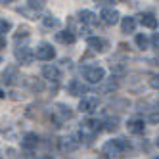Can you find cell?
Here are the masks:
<instances>
[{"mask_svg": "<svg viewBox=\"0 0 159 159\" xmlns=\"http://www.w3.org/2000/svg\"><path fill=\"white\" fill-rule=\"evenodd\" d=\"M130 148L129 140H125V138H117V140H109L104 144V148H102V152H104L106 157H119L123 152H127Z\"/></svg>", "mask_w": 159, "mask_h": 159, "instance_id": "1", "label": "cell"}, {"mask_svg": "<svg viewBox=\"0 0 159 159\" xmlns=\"http://www.w3.org/2000/svg\"><path fill=\"white\" fill-rule=\"evenodd\" d=\"M81 73L86 81L92 83V84H98L106 79V69L100 67V65H84V67H81Z\"/></svg>", "mask_w": 159, "mask_h": 159, "instance_id": "2", "label": "cell"}, {"mask_svg": "<svg viewBox=\"0 0 159 159\" xmlns=\"http://www.w3.org/2000/svg\"><path fill=\"white\" fill-rule=\"evenodd\" d=\"M35 58L40 60V61H52L56 58V50L52 48V44L42 42V44H39L37 50H35Z\"/></svg>", "mask_w": 159, "mask_h": 159, "instance_id": "3", "label": "cell"}, {"mask_svg": "<svg viewBox=\"0 0 159 159\" xmlns=\"http://www.w3.org/2000/svg\"><path fill=\"white\" fill-rule=\"evenodd\" d=\"M100 106V100L96 96H83L79 102V111L81 113H94Z\"/></svg>", "mask_w": 159, "mask_h": 159, "instance_id": "4", "label": "cell"}, {"mask_svg": "<svg viewBox=\"0 0 159 159\" xmlns=\"http://www.w3.org/2000/svg\"><path fill=\"white\" fill-rule=\"evenodd\" d=\"M14 56L21 65H31L33 60H35V52H31V48H27V46H17L14 50Z\"/></svg>", "mask_w": 159, "mask_h": 159, "instance_id": "5", "label": "cell"}, {"mask_svg": "<svg viewBox=\"0 0 159 159\" xmlns=\"http://www.w3.org/2000/svg\"><path fill=\"white\" fill-rule=\"evenodd\" d=\"M100 19H102V23H104V25L111 27V25L119 23L121 16H119L117 10H113V8H104V10H102V14H100Z\"/></svg>", "mask_w": 159, "mask_h": 159, "instance_id": "6", "label": "cell"}, {"mask_svg": "<svg viewBox=\"0 0 159 159\" xmlns=\"http://www.w3.org/2000/svg\"><path fill=\"white\" fill-rule=\"evenodd\" d=\"M67 92H69L71 96H77V98H81L88 92V88L86 84H83V81H79V79H71L69 84H67Z\"/></svg>", "mask_w": 159, "mask_h": 159, "instance_id": "7", "label": "cell"}, {"mask_svg": "<svg viewBox=\"0 0 159 159\" xmlns=\"http://www.w3.org/2000/svg\"><path fill=\"white\" fill-rule=\"evenodd\" d=\"M86 44H88V48H92L94 52H106L107 50V40L106 39H102V37H88L86 39Z\"/></svg>", "mask_w": 159, "mask_h": 159, "instance_id": "8", "label": "cell"}, {"mask_svg": "<svg viewBox=\"0 0 159 159\" xmlns=\"http://www.w3.org/2000/svg\"><path fill=\"white\" fill-rule=\"evenodd\" d=\"M42 77L44 79H48V81H52V83H58L60 79H61V73H60V69L56 65H44L42 67Z\"/></svg>", "mask_w": 159, "mask_h": 159, "instance_id": "9", "label": "cell"}, {"mask_svg": "<svg viewBox=\"0 0 159 159\" xmlns=\"http://www.w3.org/2000/svg\"><path fill=\"white\" fill-rule=\"evenodd\" d=\"M102 125H104V121H98V119H86L84 123H83V130H88L90 134H98L102 129H104V127H102Z\"/></svg>", "mask_w": 159, "mask_h": 159, "instance_id": "10", "label": "cell"}, {"mask_svg": "<svg viewBox=\"0 0 159 159\" xmlns=\"http://www.w3.org/2000/svg\"><path fill=\"white\" fill-rule=\"evenodd\" d=\"M79 19H81L83 25H88V27H94L98 23V17L94 12H90V10H83V12H79Z\"/></svg>", "mask_w": 159, "mask_h": 159, "instance_id": "11", "label": "cell"}, {"mask_svg": "<svg viewBox=\"0 0 159 159\" xmlns=\"http://www.w3.org/2000/svg\"><path fill=\"white\" fill-rule=\"evenodd\" d=\"M37 144H39V136L35 132H27L23 136V140H21V148L23 150H35Z\"/></svg>", "mask_w": 159, "mask_h": 159, "instance_id": "12", "label": "cell"}, {"mask_svg": "<svg viewBox=\"0 0 159 159\" xmlns=\"http://www.w3.org/2000/svg\"><path fill=\"white\" fill-rule=\"evenodd\" d=\"M56 40H58L60 44H73L75 40H77V37H75V33L73 31H60V33H56Z\"/></svg>", "mask_w": 159, "mask_h": 159, "instance_id": "13", "label": "cell"}, {"mask_svg": "<svg viewBox=\"0 0 159 159\" xmlns=\"http://www.w3.org/2000/svg\"><path fill=\"white\" fill-rule=\"evenodd\" d=\"M127 129H129L130 134H144L146 125H144V121H140V119H132V121L127 123Z\"/></svg>", "mask_w": 159, "mask_h": 159, "instance_id": "14", "label": "cell"}, {"mask_svg": "<svg viewBox=\"0 0 159 159\" xmlns=\"http://www.w3.org/2000/svg\"><path fill=\"white\" fill-rule=\"evenodd\" d=\"M136 29V19L134 17H123L121 19V31L125 35H129V33H134Z\"/></svg>", "mask_w": 159, "mask_h": 159, "instance_id": "15", "label": "cell"}, {"mask_svg": "<svg viewBox=\"0 0 159 159\" xmlns=\"http://www.w3.org/2000/svg\"><path fill=\"white\" fill-rule=\"evenodd\" d=\"M140 23L144 27H148V29H155L157 27V19H155L153 14H142L140 16Z\"/></svg>", "mask_w": 159, "mask_h": 159, "instance_id": "16", "label": "cell"}, {"mask_svg": "<svg viewBox=\"0 0 159 159\" xmlns=\"http://www.w3.org/2000/svg\"><path fill=\"white\" fill-rule=\"evenodd\" d=\"M14 79H17V67H8V69L2 73V83L12 84Z\"/></svg>", "mask_w": 159, "mask_h": 159, "instance_id": "17", "label": "cell"}, {"mask_svg": "<svg viewBox=\"0 0 159 159\" xmlns=\"http://www.w3.org/2000/svg\"><path fill=\"white\" fill-rule=\"evenodd\" d=\"M42 23L46 25L48 29H58L60 27V19H56L54 16H46V17L42 19Z\"/></svg>", "mask_w": 159, "mask_h": 159, "instance_id": "18", "label": "cell"}, {"mask_svg": "<svg viewBox=\"0 0 159 159\" xmlns=\"http://www.w3.org/2000/svg\"><path fill=\"white\" fill-rule=\"evenodd\" d=\"M27 6L31 10H35V12H39V10H42L46 6V0H27Z\"/></svg>", "mask_w": 159, "mask_h": 159, "instance_id": "19", "label": "cell"}, {"mask_svg": "<svg viewBox=\"0 0 159 159\" xmlns=\"http://www.w3.org/2000/svg\"><path fill=\"white\" fill-rule=\"evenodd\" d=\"M136 46H138L140 50H148V39H146V35H142V33H140V35H136Z\"/></svg>", "mask_w": 159, "mask_h": 159, "instance_id": "20", "label": "cell"}, {"mask_svg": "<svg viewBox=\"0 0 159 159\" xmlns=\"http://www.w3.org/2000/svg\"><path fill=\"white\" fill-rule=\"evenodd\" d=\"M61 150L63 152H73V150H77V144H73L69 138H61Z\"/></svg>", "mask_w": 159, "mask_h": 159, "instance_id": "21", "label": "cell"}, {"mask_svg": "<svg viewBox=\"0 0 159 159\" xmlns=\"http://www.w3.org/2000/svg\"><path fill=\"white\" fill-rule=\"evenodd\" d=\"M58 109H60V113H61L63 117H67V119H71V117H73V111H71V107H69V106L58 104Z\"/></svg>", "mask_w": 159, "mask_h": 159, "instance_id": "22", "label": "cell"}, {"mask_svg": "<svg viewBox=\"0 0 159 159\" xmlns=\"http://www.w3.org/2000/svg\"><path fill=\"white\" fill-rule=\"evenodd\" d=\"M10 29H12V23H10L8 19H2V17H0V33L4 35V33H8Z\"/></svg>", "mask_w": 159, "mask_h": 159, "instance_id": "23", "label": "cell"}, {"mask_svg": "<svg viewBox=\"0 0 159 159\" xmlns=\"http://www.w3.org/2000/svg\"><path fill=\"white\" fill-rule=\"evenodd\" d=\"M29 86H31L33 90H42V88H44V84H42L40 81H33V79H29Z\"/></svg>", "mask_w": 159, "mask_h": 159, "instance_id": "24", "label": "cell"}, {"mask_svg": "<svg viewBox=\"0 0 159 159\" xmlns=\"http://www.w3.org/2000/svg\"><path fill=\"white\" fill-rule=\"evenodd\" d=\"M150 86H152L153 90H159V75L150 77Z\"/></svg>", "mask_w": 159, "mask_h": 159, "instance_id": "25", "label": "cell"}, {"mask_svg": "<svg viewBox=\"0 0 159 159\" xmlns=\"http://www.w3.org/2000/svg\"><path fill=\"white\" fill-rule=\"evenodd\" d=\"M106 129L107 130H115L117 129V119H107L106 121Z\"/></svg>", "mask_w": 159, "mask_h": 159, "instance_id": "26", "label": "cell"}, {"mask_svg": "<svg viewBox=\"0 0 159 159\" xmlns=\"http://www.w3.org/2000/svg\"><path fill=\"white\" fill-rule=\"evenodd\" d=\"M21 37H23V39H27V37H29V31H27V29H21V27H19V31H17V35H16V39L19 40Z\"/></svg>", "mask_w": 159, "mask_h": 159, "instance_id": "27", "label": "cell"}, {"mask_svg": "<svg viewBox=\"0 0 159 159\" xmlns=\"http://www.w3.org/2000/svg\"><path fill=\"white\" fill-rule=\"evenodd\" d=\"M152 46L159 48V33H153V35H152Z\"/></svg>", "mask_w": 159, "mask_h": 159, "instance_id": "28", "label": "cell"}, {"mask_svg": "<svg viewBox=\"0 0 159 159\" xmlns=\"http://www.w3.org/2000/svg\"><path fill=\"white\" fill-rule=\"evenodd\" d=\"M94 2H96L98 6H102V8H107V6L113 2V0H94Z\"/></svg>", "mask_w": 159, "mask_h": 159, "instance_id": "29", "label": "cell"}, {"mask_svg": "<svg viewBox=\"0 0 159 159\" xmlns=\"http://www.w3.org/2000/svg\"><path fill=\"white\" fill-rule=\"evenodd\" d=\"M148 121L150 123H159V113H152V115L148 117Z\"/></svg>", "mask_w": 159, "mask_h": 159, "instance_id": "30", "label": "cell"}, {"mask_svg": "<svg viewBox=\"0 0 159 159\" xmlns=\"http://www.w3.org/2000/svg\"><path fill=\"white\" fill-rule=\"evenodd\" d=\"M152 63H153V65H159V56H157V58H153V60H152Z\"/></svg>", "mask_w": 159, "mask_h": 159, "instance_id": "31", "label": "cell"}, {"mask_svg": "<svg viewBox=\"0 0 159 159\" xmlns=\"http://www.w3.org/2000/svg\"><path fill=\"white\" fill-rule=\"evenodd\" d=\"M0 46H4V39H2V33H0Z\"/></svg>", "mask_w": 159, "mask_h": 159, "instance_id": "32", "label": "cell"}, {"mask_svg": "<svg viewBox=\"0 0 159 159\" xmlns=\"http://www.w3.org/2000/svg\"><path fill=\"white\" fill-rule=\"evenodd\" d=\"M2 4H10V2H14V0H0Z\"/></svg>", "mask_w": 159, "mask_h": 159, "instance_id": "33", "label": "cell"}, {"mask_svg": "<svg viewBox=\"0 0 159 159\" xmlns=\"http://www.w3.org/2000/svg\"><path fill=\"white\" fill-rule=\"evenodd\" d=\"M4 96H6V92H4L2 88H0V98H4Z\"/></svg>", "mask_w": 159, "mask_h": 159, "instance_id": "34", "label": "cell"}, {"mask_svg": "<svg viewBox=\"0 0 159 159\" xmlns=\"http://www.w3.org/2000/svg\"><path fill=\"white\" fill-rule=\"evenodd\" d=\"M155 144H157V148H159V138H157V140H155Z\"/></svg>", "mask_w": 159, "mask_h": 159, "instance_id": "35", "label": "cell"}, {"mask_svg": "<svg viewBox=\"0 0 159 159\" xmlns=\"http://www.w3.org/2000/svg\"><path fill=\"white\" fill-rule=\"evenodd\" d=\"M0 61H2V58H0Z\"/></svg>", "mask_w": 159, "mask_h": 159, "instance_id": "36", "label": "cell"}]
</instances>
